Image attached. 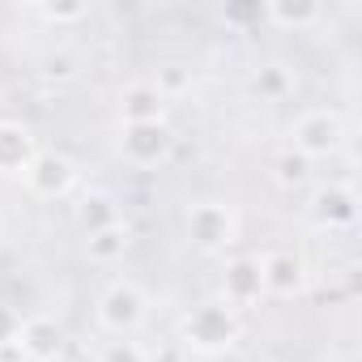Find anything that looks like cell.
<instances>
[{
  "label": "cell",
  "mask_w": 362,
  "mask_h": 362,
  "mask_svg": "<svg viewBox=\"0 0 362 362\" xmlns=\"http://www.w3.org/2000/svg\"><path fill=\"white\" fill-rule=\"evenodd\" d=\"M81 222H86V226H90V235H94V230L115 226L119 218H115V209H111V201H107V197H94V201H86V205H81Z\"/></svg>",
  "instance_id": "16"
},
{
  "label": "cell",
  "mask_w": 362,
  "mask_h": 362,
  "mask_svg": "<svg viewBox=\"0 0 362 362\" xmlns=\"http://www.w3.org/2000/svg\"><path fill=\"white\" fill-rule=\"evenodd\" d=\"M256 264H260L264 290H273V294H281V298H290V294L303 290V260H298L294 252H273V256H264V260H256Z\"/></svg>",
  "instance_id": "8"
},
{
  "label": "cell",
  "mask_w": 362,
  "mask_h": 362,
  "mask_svg": "<svg viewBox=\"0 0 362 362\" xmlns=\"http://www.w3.org/2000/svg\"><path fill=\"white\" fill-rule=\"evenodd\" d=\"M170 153V128L158 124H124V158L132 166H158Z\"/></svg>",
  "instance_id": "5"
},
{
  "label": "cell",
  "mask_w": 362,
  "mask_h": 362,
  "mask_svg": "<svg viewBox=\"0 0 362 362\" xmlns=\"http://www.w3.org/2000/svg\"><path fill=\"white\" fill-rule=\"evenodd\" d=\"M290 136H294L298 158H328V153H337L345 145V119L337 111H328V107H315V111L298 115Z\"/></svg>",
  "instance_id": "1"
},
{
  "label": "cell",
  "mask_w": 362,
  "mask_h": 362,
  "mask_svg": "<svg viewBox=\"0 0 362 362\" xmlns=\"http://www.w3.org/2000/svg\"><path fill=\"white\" fill-rule=\"evenodd\" d=\"M119 107H124V124H158L162 119V94L149 81L128 86L124 98H119Z\"/></svg>",
  "instance_id": "10"
},
{
  "label": "cell",
  "mask_w": 362,
  "mask_h": 362,
  "mask_svg": "<svg viewBox=\"0 0 362 362\" xmlns=\"http://www.w3.org/2000/svg\"><path fill=\"white\" fill-rule=\"evenodd\" d=\"M188 239L201 252H222L235 243V214L218 201H201L188 209Z\"/></svg>",
  "instance_id": "3"
},
{
  "label": "cell",
  "mask_w": 362,
  "mask_h": 362,
  "mask_svg": "<svg viewBox=\"0 0 362 362\" xmlns=\"http://www.w3.org/2000/svg\"><path fill=\"white\" fill-rule=\"evenodd\" d=\"M98 320H103V328H111V332H132L141 320H145V294L132 286V281H115L107 294H103V303H98Z\"/></svg>",
  "instance_id": "4"
},
{
  "label": "cell",
  "mask_w": 362,
  "mask_h": 362,
  "mask_svg": "<svg viewBox=\"0 0 362 362\" xmlns=\"http://www.w3.org/2000/svg\"><path fill=\"white\" fill-rule=\"evenodd\" d=\"M124 252H128V226H124V222H115V226L90 235V260L111 264V260H119Z\"/></svg>",
  "instance_id": "13"
},
{
  "label": "cell",
  "mask_w": 362,
  "mask_h": 362,
  "mask_svg": "<svg viewBox=\"0 0 362 362\" xmlns=\"http://www.w3.org/2000/svg\"><path fill=\"white\" fill-rule=\"evenodd\" d=\"M184 86H188V73L179 69V64H170V69L162 73V81H153V90H158L162 98H166V90H184Z\"/></svg>",
  "instance_id": "19"
},
{
  "label": "cell",
  "mask_w": 362,
  "mask_h": 362,
  "mask_svg": "<svg viewBox=\"0 0 362 362\" xmlns=\"http://www.w3.org/2000/svg\"><path fill=\"white\" fill-rule=\"evenodd\" d=\"M98 362H145V354L132 345V341H111L107 349H103V358Z\"/></svg>",
  "instance_id": "17"
},
{
  "label": "cell",
  "mask_w": 362,
  "mask_h": 362,
  "mask_svg": "<svg viewBox=\"0 0 362 362\" xmlns=\"http://www.w3.org/2000/svg\"><path fill=\"white\" fill-rule=\"evenodd\" d=\"M235 332H239V324H235V315H230V307H222V303H205V307H197L188 320H184V337H188V345H197V349H230L235 345Z\"/></svg>",
  "instance_id": "2"
},
{
  "label": "cell",
  "mask_w": 362,
  "mask_h": 362,
  "mask_svg": "<svg viewBox=\"0 0 362 362\" xmlns=\"http://www.w3.org/2000/svg\"><path fill=\"white\" fill-rule=\"evenodd\" d=\"M311 218L320 222V226H328V230H341V226H354V218H358V197L349 192V188H320L315 197H311Z\"/></svg>",
  "instance_id": "7"
},
{
  "label": "cell",
  "mask_w": 362,
  "mask_h": 362,
  "mask_svg": "<svg viewBox=\"0 0 362 362\" xmlns=\"http://www.w3.org/2000/svg\"><path fill=\"white\" fill-rule=\"evenodd\" d=\"M307 175V158H281V184H298V179Z\"/></svg>",
  "instance_id": "20"
},
{
  "label": "cell",
  "mask_w": 362,
  "mask_h": 362,
  "mask_svg": "<svg viewBox=\"0 0 362 362\" xmlns=\"http://www.w3.org/2000/svg\"><path fill=\"white\" fill-rule=\"evenodd\" d=\"M18 345H22V354H30V358H52V354L60 349V328H56L52 320H26L22 332H18Z\"/></svg>",
  "instance_id": "12"
},
{
  "label": "cell",
  "mask_w": 362,
  "mask_h": 362,
  "mask_svg": "<svg viewBox=\"0 0 362 362\" xmlns=\"http://www.w3.org/2000/svg\"><path fill=\"white\" fill-rule=\"evenodd\" d=\"M35 158H39V153H35L30 128H22V124H13V119L0 124V175H18V170H26Z\"/></svg>",
  "instance_id": "9"
},
{
  "label": "cell",
  "mask_w": 362,
  "mask_h": 362,
  "mask_svg": "<svg viewBox=\"0 0 362 362\" xmlns=\"http://www.w3.org/2000/svg\"><path fill=\"white\" fill-rule=\"evenodd\" d=\"M294 90V77L281 69V64H264L260 73H256V94H264V98H281V94H290Z\"/></svg>",
  "instance_id": "15"
},
{
  "label": "cell",
  "mask_w": 362,
  "mask_h": 362,
  "mask_svg": "<svg viewBox=\"0 0 362 362\" xmlns=\"http://www.w3.org/2000/svg\"><path fill=\"white\" fill-rule=\"evenodd\" d=\"M73 179H77V170H73V162L60 158V153H39V158L26 166V184H30L39 197H60V192H69Z\"/></svg>",
  "instance_id": "6"
},
{
  "label": "cell",
  "mask_w": 362,
  "mask_h": 362,
  "mask_svg": "<svg viewBox=\"0 0 362 362\" xmlns=\"http://www.w3.org/2000/svg\"><path fill=\"white\" fill-rule=\"evenodd\" d=\"M260 18H269V22H277V26H311V22H320L324 18V9L320 5H281V0H277V5H264L260 9Z\"/></svg>",
  "instance_id": "14"
},
{
  "label": "cell",
  "mask_w": 362,
  "mask_h": 362,
  "mask_svg": "<svg viewBox=\"0 0 362 362\" xmlns=\"http://www.w3.org/2000/svg\"><path fill=\"white\" fill-rule=\"evenodd\" d=\"M43 18H52V22H77V18H86V9H81V5H69V9H43Z\"/></svg>",
  "instance_id": "21"
},
{
  "label": "cell",
  "mask_w": 362,
  "mask_h": 362,
  "mask_svg": "<svg viewBox=\"0 0 362 362\" xmlns=\"http://www.w3.org/2000/svg\"><path fill=\"white\" fill-rule=\"evenodd\" d=\"M264 294V281H260V264L256 260H235L226 269V303L243 307V303H256Z\"/></svg>",
  "instance_id": "11"
},
{
  "label": "cell",
  "mask_w": 362,
  "mask_h": 362,
  "mask_svg": "<svg viewBox=\"0 0 362 362\" xmlns=\"http://www.w3.org/2000/svg\"><path fill=\"white\" fill-rule=\"evenodd\" d=\"M18 332H22V320H18L9 307H0V349H5V345H18Z\"/></svg>",
  "instance_id": "18"
}]
</instances>
